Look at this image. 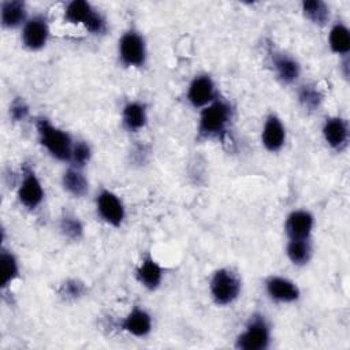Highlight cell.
<instances>
[{
	"label": "cell",
	"instance_id": "1",
	"mask_svg": "<svg viewBox=\"0 0 350 350\" xmlns=\"http://www.w3.org/2000/svg\"><path fill=\"white\" fill-rule=\"evenodd\" d=\"M231 105L224 100H213L200 113L198 134L202 138H217L226 133L231 120Z\"/></svg>",
	"mask_w": 350,
	"mask_h": 350
},
{
	"label": "cell",
	"instance_id": "2",
	"mask_svg": "<svg viewBox=\"0 0 350 350\" xmlns=\"http://www.w3.org/2000/svg\"><path fill=\"white\" fill-rule=\"evenodd\" d=\"M37 131L41 145L51 156L60 161H70L74 144L66 131L53 126L48 119H38Z\"/></svg>",
	"mask_w": 350,
	"mask_h": 350
},
{
	"label": "cell",
	"instance_id": "3",
	"mask_svg": "<svg viewBox=\"0 0 350 350\" xmlns=\"http://www.w3.org/2000/svg\"><path fill=\"white\" fill-rule=\"evenodd\" d=\"M64 19L72 25H82L92 34H103L107 30L105 19L85 0L70 1L64 10Z\"/></svg>",
	"mask_w": 350,
	"mask_h": 350
},
{
	"label": "cell",
	"instance_id": "4",
	"mask_svg": "<svg viewBox=\"0 0 350 350\" xmlns=\"http://www.w3.org/2000/svg\"><path fill=\"white\" fill-rule=\"evenodd\" d=\"M209 288L211 295L217 305H230L241 293V280L234 271L220 268L213 273Z\"/></svg>",
	"mask_w": 350,
	"mask_h": 350
},
{
	"label": "cell",
	"instance_id": "5",
	"mask_svg": "<svg viewBox=\"0 0 350 350\" xmlns=\"http://www.w3.org/2000/svg\"><path fill=\"white\" fill-rule=\"evenodd\" d=\"M269 342L271 332L268 323L264 316L254 314L246 324L245 331L238 335L235 347L241 350H264L269 346Z\"/></svg>",
	"mask_w": 350,
	"mask_h": 350
},
{
	"label": "cell",
	"instance_id": "6",
	"mask_svg": "<svg viewBox=\"0 0 350 350\" xmlns=\"http://www.w3.org/2000/svg\"><path fill=\"white\" fill-rule=\"evenodd\" d=\"M119 57L124 66L141 67L146 60V45L144 37L130 30L119 40Z\"/></svg>",
	"mask_w": 350,
	"mask_h": 350
},
{
	"label": "cell",
	"instance_id": "7",
	"mask_svg": "<svg viewBox=\"0 0 350 350\" xmlns=\"http://www.w3.org/2000/svg\"><path fill=\"white\" fill-rule=\"evenodd\" d=\"M96 206L100 217L112 227H119L124 220V206L120 198L109 191L103 190L96 198Z\"/></svg>",
	"mask_w": 350,
	"mask_h": 350
},
{
	"label": "cell",
	"instance_id": "8",
	"mask_svg": "<svg viewBox=\"0 0 350 350\" xmlns=\"http://www.w3.org/2000/svg\"><path fill=\"white\" fill-rule=\"evenodd\" d=\"M18 200L27 209H36L44 200V189L36 172L25 167L23 178L18 189Z\"/></svg>",
	"mask_w": 350,
	"mask_h": 350
},
{
	"label": "cell",
	"instance_id": "9",
	"mask_svg": "<svg viewBox=\"0 0 350 350\" xmlns=\"http://www.w3.org/2000/svg\"><path fill=\"white\" fill-rule=\"evenodd\" d=\"M49 38V27L45 16L36 15L23 25L22 41L23 45L30 51H38L45 46Z\"/></svg>",
	"mask_w": 350,
	"mask_h": 350
},
{
	"label": "cell",
	"instance_id": "10",
	"mask_svg": "<svg viewBox=\"0 0 350 350\" xmlns=\"http://www.w3.org/2000/svg\"><path fill=\"white\" fill-rule=\"evenodd\" d=\"M215 96V83L209 75H198L189 85L187 100L196 108L206 107L216 100Z\"/></svg>",
	"mask_w": 350,
	"mask_h": 350
},
{
	"label": "cell",
	"instance_id": "11",
	"mask_svg": "<svg viewBox=\"0 0 350 350\" xmlns=\"http://www.w3.org/2000/svg\"><path fill=\"white\" fill-rule=\"evenodd\" d=\"M265 290L271 299L283 304L294 302L301 295L298 286L282 276H269L265 282Z\"/></svg>",
	"mask_w": 350,
	"mask_h": 350
},
{
	"label": "cell",
	"instance_id": "12",
	"mask_svg": "<svg viewBox=\"0 0 350 350\" xmlns=\"http://www.w3.org/2000/svg\"><path fill=\"white\" fill-rule=\"evenodd\" d=\"M313 224L314 219L312 213L304 209H298L293 211L287 216L284 230L290 239H309L310 232L313 230Z\"/></svg>",
	"mask_w": 350,
	"mask_h": 350
},
{
	"label": "cell",
	"instance_id": "13",
	"mask_svg": "<svg viewBox=\"0 0 350 350\" xmlns=\"http://www.w3.org/2000/svg\"><path fill=\"white\" fill-rule=\"evenodd\" d=\"M284 141L286 130L282 120L273 113L268 115L261 131V142L264 148L269 152H278L283 148Z\"/></svg>",
	"mask_w": 350,
	"mask_h": 350
},
{
	"label": "cell",
	"instance_id": "14",
	"mask_svg": "<svg viewBox=\"0 0 350 350\" xmlns=\"http://www.w3.org/2000/svg\"><path fill=\"white\" fill-rule=\"evenodd\" d=\"M323 137L325 142L336 150H340L347 144L349 127L345 119L339 116L327 118L323 126Z\"/></svg>",
	"mask_w": 350,
	"mask_h": 350
},
{
	"label": "cell",
	"instance_id": "15",
	"mask_svg": "<svg viewBox=\"0 0 350 350\" xmlns=\"http://www.w3.org/2000/svg\"><path fill=\"white\" fill-rule=\"evenodd\" d=\"M120 327L123 331L129 332L133 336L144 338L146 336L152 329V317L150 314L141 309L134 308L120 323Z\"/></svg>",
	"mask_w": 350,
	"mask_h": 350
},
{
	"label": "cell",
	"instance_id": "16",
	"mask_svg": "<svg viewBox=\"0 0 350 350\" xmlns=\"http://www.w3.org/2000/svg\"><path fill=\"white\" fill-rule=\"evenodd\" d=\"M272 64L278 78L283 83H293L301 74L299 63L286 53H272Z\"/></svg>",
	"mask_w": 350,
	"mask_h": 350
},
{
	"label": "cell",
	"instance_id": "17",
	"mask_svg": "<svg viewBox=\"0 0 350 350\" xmlns=\"http://www.w3.org/2000/svg\"><path fill=\"white\" fill-rule=\"evenodd\" d=\"M138 282L148 290H156L163 279V269L150 256H146L137 268Z\"/></svg>",
	"mask_w": 350,
	"mask_h": 350
},
{
	"label": "cell",
	"instance_id": "18",
	"mask_svg": "<svg viewBox=\"0 0 350 350\" xmlns=\"http://www.w3.org/2000/svg\"><path fill=\"white\" fill-rule=\"evenodd\" d=\"M123 124L129 131H138L146 126L148 115L146 107L142 103L131 101L127 103L122 112Z\"/></svg>",
	"mask_w": 350,
	"mask_h": 350
},
{
	"label": "cell",
	"instance_id": "19",
	"mask_svg": "<svg viewBox=\"0 0 350 350\" xmlns=\"http://www.w3.org/2000/svg\"><path fill=\"white\" fill-rule=\"evenodd\" d=\"M26 5L22 1L11 0L1 4V25L5 29H15L26 23Z\"/></svg>",
	"mask_w": 350,
	"mask_h": 350
},
{
	"label": "cell",
	"instance_id": "20",
	"mask_svg": "<svg viewBox=\"0 0 350 350\" xmlns=\"http://www.w3.org/2000/svg\"><path fill=\"white\" fill-rule=\"evenodd\" d=\"M328 44L334 53L347 56L350 51V31L343 23H335L328 34Z\"/></svg>",
	"mask_w": 350,
	"mask_h": 350
},
{
	"label": "cell",
	"instance_id": "21",
	"mask_svg": "<svg viewBox=\"0 0 350 350\" xmlns=\"http://www.w3.org/2000/svg\"><path fill=\"white\" fill-rule=\"evenodd\" d=\"M62 182H63L64 190H67L74 197H82L89 190V183H88L86 178L79 171V168H75V167L68 168L63 174Z\"/></svg>",
	"mask_w": 350,
	"mask_h": 350
},
{
	"label": "cell",
	"instance_id": "22",
	"mask_svg": "<svg viewBox=\"0 0 350 350\" xmlns=\"http://www.w3.org/2000/svg\"><path fill=\"white\" fill-rule=\"evenodd\" d=\"M286 253L294 265H305L312 257V245L309 239H290Z\"/></svg>",
	"mask_w": 350,
	"mask_h": 350
},
{
	"label": "cell",
	"instance_id": "23",
	"mask_svg": "<svg viewBox=\"0 0 350 350\" xmlns=\"http://www.w3.org/2000/svg\"><path fill=\"white\" fill-rule=\"evenodd\" d=\"M304 15L314 25L324 26L329 19V8L321 0H308L302 3Z\"/></svg>",
	"mask_w": 350,
	"mask_h": 350
},
{
	"label": "cell",
	"instance_id": "24",
	"mask_svg": "<svg viewBox=\"0 0 350 350\" xmlns=\"http://www.w3.org/2000/svg\"><path fill=\"white\" fill-rule=\"evenodd\" d=\"M1 262V287H8L19 275V265L15 256L7 250H3L0 254Z\"/></svg>",
	"mask_w": 350,
	"mask_h": 350
},
{
	"label": "cell",
	"instance_id": "25",
	"mask_svg": "<svg viewBox=\"0 0 350 350\" xmlns=\"http://www.w3.org/2000/svg\"><path fill=\"white\" fill-rule=\"evenodd\" d=\"M298 100L305 109L316 111L317 108H320L324 100V96L317 86L308 83V85H302L298 89Z\"/></svg>",
	"mask_w": 350,
	"mask_h": 350
},
{
	"label": "cell",
	"instance_id": "26",
	"mask_svg": "<svg viewBox=\"0 0 350 350\" xmlns=\"http://www.w3.org/2000/svg\"><path fill=\"white\" fill-rule=\"evenodd\" d=\"M60 230L64 237L70 239H79L83 235V226L77 216L64 215L60 220Z\"/></svg>",
	"mask_w": 350,
	"mask_h": 350
},
{
	"label": "cell",
	"instance_id": "27",
	"mask_svg": "<svg viewBox=\"0 0 350 350\" xmlns=\"http://www.w3.org/2000/svg\"><path fill=\"white\" fill-rule=\"evenodd\" d=\"M90 156H92V150H90L89 144L85 141H78L72 146L70 160L74 163L75 168H82L89 163Z\"/></svg>",
	"mask_w": 350,
	"mask_h": 350
},
{
	"label": "cell",
	"instance_id": "28",
	"mask_svg": "<svg viewBox=\"0 0 350 350\" xmlns=\"http://www.w3.org/2000/svg\"><path fill=\"white\" fill-rule=\"evenodd\" d=\"M83 291H85L83 283L77 279H68L60 287V294L66 299H77L83 294Z\"/></svg>",
	"mask_w": 350,
	"mask_h": 350
},
{
	"label": "cell",
	"instance_id": "29",
	"mask_svg": "<svg viewBox=\"0 0 350 350\" xmlns=\"http://www.w3.org/2000/svg\"><path fill=\"white\" fill-rule=\"evenodd\" d=\"M10 116L15 122H23L29 116V105L25 103L23 98H15L10 105Z\"/></svg>",
	"mask_w": 350,
	"mask_h": 350
}]
</instances>
